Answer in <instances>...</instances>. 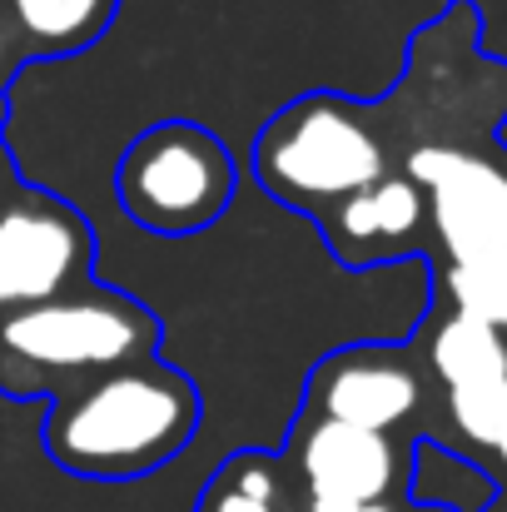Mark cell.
<instances>
[{
    "mask_svg": "<svg viewBox=\"0 0 507 512\" xmlns=\"http://www.w3.org/2000/svg\"><path fill=\"white\" fill-rule=\"evenodd\" d=\"M488 512H507V503H493V508H488Z\"/></svg>",
    "mask_w": 507,
    "mask_h": 512,
    "instance_id": "cell-18",
    "label": "cell"
},
{
    "mask_svg": "<svg viewBox=\"0 0 507 512\" xmlns=\"http://www.w3.org/2000/svg\"><path fill=\"white\" fill-rule=\"evenodd\" d=\"M408 498H413V508L428 512H488L498 503V483L463 453L423 438L408 463Z\"/></svg>",
    "mask_w": 507,
    "mask_h": 512,
    "instance_id": "cell-10",
    "label": "cell"
},
{
    "mask_svg": "<svg viewBox=\"0 0 507 512\" xmlns=\"http://www.w3.org/2000/svg\"><path fill=\"white\" fill-rule=\"evenodd\" d=\"M448 299L458 314H473L507 334V249L473 264H448Z\"/></svg>",
    "mask_w": 507,
    "mask_h": 512,
    "instance_id": "cell-14",
    "label": "cell"
},
{
    "mask_svg": "<svg viewBox=\"0 0 507 512\" xmlns=\"http://www.w3.org/2000/svg\"><path fill=\"white\" fill-rule=\"evenodd\" d=\"M234 199L229 150L189 120L145 130L120 160V204L150 234H194L209 229Z\"/></svg>",
    "mask_w": 507,
    "mask_h": 512,
    "instance_id": "cell-4",
    "label": "cell"
},
{
    "mask_svg": "<svg viewBox=\"0 0 507 512\" xmlns=\"http://www.w3.org/2000/svg\"><path fill=\"white\" fill-rule=\"evenodd\" d=\"M408 179L423 189L438 244L453 264H473L507 249V170L453 150V145H423L408 155Z\"/></svg>",
    "mask_w": 507,
    "mask_h": 512,
    "instance_id": "cell-5",
    "label": "cell"
},
{
    "mask_svg": "<svg viewBox=\"0 0 507 512\" xmlns=\"http://www.w3.org/2000/svg\"><path fill=\"white\" fill-rule=\"evenodd\" d=\"M423 512H428V508H423Z\"/></svg>",
    "mask_w": 507,
    "mask_h": 512,
    "instance_id": "cell-19",
    "label": "cell"
},
{
    "mask_svg": "<svg viewBox=\"0 0 507 512\" xmlns=\"http://www.w3.org/2000/svg\"><path fill=\"white\" fill-rule=\"evenodd\" d=\"M20 35L40 55H70L100 40L115 15V0H5Z\"/></svg>",
    "mask_w": 507,
    "mask_h": 512,
    "instance_id": "cell-11",
    "label": "cell"
},
{
    "mask_svg": "<svg viewBox=\"0 0 507 512\" xmlns=\"http://www.w3.org/2000/svg\"><path fill=\"white\" fill-rule=\"evenodd\" d=\"M304 512H398L393 503H363V508H334V503H309Z\"/></svg>",
    "mask_w": 507,
    "mask_h": 512,
    "instance_id": "cell-16",
    "label": "cell"
},
{
    "mask_svg": "<svg viewBox=\"0 0 507 512\" xmlns=\"http://www.w3.org/2000/svg\"><path fill=\"white\" fill-rule=\"evenodd\" d=\"M448 418H453V428H458L468 443L493 448V443H498V428H503V418H507V378L448 388Z\"/></svg>",
    "mask_w": 507,
    "mask_h": 512,
    "instance_id": "cell-15",
    "label": "cell"
},
{
    "mask_svg": "<svg viewBox=\"0 0 507 512\" xmlns=\"http://www.w3.org/2000/svg\"><path fill=\"white\" fill-rule=\"evenodd\" d=\"M309 403L319 408V418L368 428V433H393L423 403V383L403 358L383 348H348L314 373Z\"/></svg>",
    "mask_w": 507,
    "mask_h": 512,
    "instance_id": "cell-8",
    "label": "cell"
},
{
    "mask_svg": "<svg viewBox=\"0 0 507 512\" xmlns=\"http://www.w3.org/2000/svg\"><path fill=\"white\" fill-rule=\"evenodd\" d=\"M254 174L294 209H334L378 184L388 174V155L353 105L309 95L264 125L254 145Z\"/></svg>",
    "mask_w": 507,
    "mask_h": 512,
    "instance_id": "cell-2",
    "label": "cell"
},
{
    "mask_svg": "<svg viewBox=\"0 0 507 512\" xmlns=\"http://www.w3.org/2000/svg\"><path fill=\"white\" fill-rule=\"evenodd\" d=\"M194 512H284L279 498V468L269 453L259 448H244V453H229L199 488Z\"/></svg>",
    "mask_w": 507,
    "mask_h": 512,
    "instance_id": "cell-13",
    "label": "cell"
},
{
    "mask_svg": "<svg viewBox=\"0 0 507 512\" xmlns=\"http://www.w3.org/2000/svg\"><path fill=\"white\" fill-rule=\"evenodd\" d=\"M294 463H299V478L309 488V503H334V508L388 503V493L403 473L388 433L348 428L334 418H314L299 433Z\"/></svg>",
    "mask_w": 507,
    "mask_h": 512,
    "instance_id": "cell-7",
    "label": "cell"
},
{
    "mask_svg": "<svg viewBox=\"0 0 507 512\" xmlns=\"http://www.w3.org/2000/svg\"><path fill=\"white\" fill-rule=\"evenodd\" d=\"M90 264V229L50 194H20L0 209V309H30L75 289Z\"/></svg>",
    "mask_w": 507,
    "mask_h": 512,
    "instance_id": "cell-6",
    "label": "cell"
},
{
    "mask_svg": "<svg viewBox=\"0 0 507 512\" xmlns=\"http://www.w3.org/2000/svg\"><path fill=\"white\" fill-rule=\"evenodd\" d=\"M433 373L448 388H468V383H488V378H507V339L473 319V314H448L433 334Z\"/></svg>",
    "mask_w": 507,
    "mask_h": 512,
    "instance_id": "cell-12",
    "label": "cell"
},
{
    "mask_svg": "<svg viewBox=\"0 0 507 512\" xmlns=\"http://www.w3.org/2000/svg\"><path fill=\"white\" fill-rule=\"evenodd\" d=\"M155 319L125 294H60L0 319V378L10 373H110L150 358Z\"/></svg>",
    "mask_w": 507,
    "mask_h": 512,
    "instance_id": "cell-3",
    "label": "cell"
},
{
    "mask_svg": "<svg viewBox=\"0 0 507 512\" xmlns=\"http://www.w3.org/2000/svg\"><path fill=\"white\" fill-rule=\"evenodd\" d=\"M199 428V388L155 358L120 363L65 393L45 418V458L85 483H145Z\"/></svg>",
    "mask_w": 507,
    "mask_h": 512,
    "instance_id": "cell-1",
    "label": "cell"
},
{
    "mask_svg": "<svg viewBox=\"0 0 507 512\" xmlns=\"http://www.w3.org/2000/svg\"><path fill=\"white\" fill-rule=\"evenodd\" d=\"M423 214H428L423 189L408 174H383L378 184L329 209V239L338 244V254H358L368 244H398L418 234Z\"/></svg>",
    "mask_w": 507,
    "mask_h": 512,
    "instance_id": "cell-9",
    "label": "cell"
},
{
    "mask_svg": "<svg viewBox=\"0 0 507 512\" xmlns=\"http://www.w3.org/2000/svg\"><path fill=\"white\" fill-rule=\"evenodd\" d=\"M493 453H498V463L507 468V418H503V428H498V443H493Z\"/></svg>",
    "mask_w": 507,
    "mask_h": 512,
    "instance_id": "cell-17",
    "label": "cell"
}]
</instances>
